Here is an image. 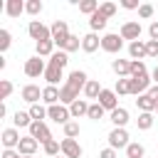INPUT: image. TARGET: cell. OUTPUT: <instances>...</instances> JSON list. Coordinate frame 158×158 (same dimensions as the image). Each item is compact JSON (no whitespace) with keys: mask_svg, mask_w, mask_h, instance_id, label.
Listing matches in <instances>:
<instances>
[{"mask_svg":"<svg viewBox=\"0 0 158 158\" xmlns=\"http://www.w3.org/2000/svg\"><path fill=\"white\" fill-rule=\"evenodd\" d=\"M27 35L35 40V44H37V42H44V40H52V30H49L47 25H42L40 20H30V25H27Z\"/></svg>","mask_w":158,"mask_h":158,"instance_id":"6da1fadb","label":"cell"},{"mask_svg":"<svg viewBox=\"0 0 158 158\" xmlns=\"http://www.w3.org/2000/svg\"><path fill=\"white\" fill-rule=\"evenodd\" d=\"M151 86H153V79H151L148 74H143V77H128V91H131L133 96L146 94Z\"/></svg>","mask_w":158,"mask_h":158,"instance_id":"7a4b0ae2","label":"cell"},{"mask_svg":"<svg viewBox=\"0 0 158 158\" xmlns=\"http://www.w3.org/2000/svg\"><path fill=\"white\" fill-rule=\"evenodd\" d=\"M47 118H52L54 123L67 126L69 118H72V111H69V106H64V104H54V106H47Z\"/></svg>","mask_w":158,"mask_h":158,"instance_id":"3957f363","label":"cell"},{"mask_svg":"<svg viewBox=\"0 0 158 158\" xmlns=\"http://www.w3.org/2000/svg\"><path fill=\"white\" fill-rule=\"evenodd\" d=\"M121 47H123V37H121V35H116V32H106V35L101 37V49H104V52H109V54H118Z\"/></svg>","mask_w":158,"mask_h":158,"instance_id":"277c9868","label":"cell"},{"mask_svg":"<svg viewBox=\"0 0 158 158\" xmlns=\"http://www.w3.org/2000/svg\"><path fill=\"white\" fill-rule=\"evenodd\" d=\"M27 131H30V136H32L37 143H42V146H44L47 141H52V131L47 128L44 121H32V126H30Z\"/></svg>","mask_w":158,"mask_h":158,"instance_id":"5b68a950","label":"cell"},{"mask_svg":"<svg viewBox=\"0 0 158 158\" xmlns=\"http://www.w3.org/2000/svg\"><path fill=\"white\" fill-rule=\"evenodd\" d=\"M128 131L126 128H111L109 131V148L118 151V148H128Z\"/></svg>","mask_w":158,"mask_h":158,"instance_id":"8992f818","label":"cell"},{"mask_svg":"<svg viewBox=\"0 0 158 158\" xmlns=\"http://www.w3.org/2000/svg\"><path fill=\"white\" fill-rule=\"evenodd\" d=\"M44 72H47V64H44V59H42V57H37V54H35V57H30V59L25 62V74H27V77H32V79H35V77H40V74L44 77Z\"/></svg>","mask_w":158,"mask_h":158,"instance_id":"52a82bcc","label":"cell"},{"mask_svg":"<svg viewBox=\"0 0 158 158\" xmlns=\"http://www.w3.org/2000/svg\"><path fill=\"white\" fill-rule=\"evenodd\" d=\"M118 35H121L123 40H128V42H136V40L141 37V22H138V20H128V22H123L121 30H118Z\"/></svg>","mask_w":158,"mask_h":158,"instance_id":"ba28073f","label":"cell"},{"mask_svg":"<svg viewBox=\"0 0 158 158\" xmlns=\"http://www.w3.org/2000/svg\"><path fill=\"white\" fill-rule=\"evenodd\" d=\"M109 114L114 111V109H118V94L114 91V89H101V94H99V99H96Z\"/></svg>","mask_w":158,"mask_h":158,"instance_id":"9c48e42d","label":"cell"},{"mask_svg":"<svg viewBox=\"0 0 158 158\" xmlns=\"http://www.w3.org/2000/svg\"><path fill=\"white\" fill-rule=\"evenodd\" d=\"M49 30H52V40H54V44H57V47H59V44H62V42L69 37V27H67V20H54Z\"/></svg>","mask_w":158,"mask_h":158,"instance_id":"30bf717a","label":"cell"},{"mask_svg":"<svg viewBox=\"0 0 158 158\" xmlns=\"http://www.w3.org/2000/svg\"><path fill=\"white\" fill-rule=\"evenodd\" d=\"M62 143V156L64 158H81V146L77 143V138H62L59 141Z\"/></svg>","mask_w":158,"mask_h":158,"instance_id":"8fae6325","label":"cell"},{"mask_svg":"<svg viewBox=\"0 0 158 158\" xmlns=\"http://www.w3.org/2000/svg\"><path fill=\"white\" fill-rule=\"evenodd\" d=\"M64 84H69V86H74V89H79V91H84V86L89 84V77H86V72L84 69H74V72H69V77H67V81Z\"/></svg>","mask_w":158,"mask_h":158,"instance_id":"7c38bea8","label":"cell"},{"mask_svg":"<svg viewBox=\"0 0 158 158\" xmlns=\"http://www.w3.org/2000/svg\"><path fill=\"white\" fill-rule=\"evenodd\" d=\"M20 96L32 106V104H40V101H42V89H40L37 84H25L22 91H20Z\"/></svg>","mask_w":158,"mask_h":158,"instance_id":"4fadbf2b","label":"cell"},{"mask_svg":"<svg viewBox=\"0 0 158 158\" xmlns=\"http://www.w3.org/2000/svg\"><path fill=\"white\" fill-rule=\"evenodd\" d=\"M0 141H2V148H17L20 141H22V136H20L17 128H5L0 133Z\"/></svg>","mask_w":158,"mask_h":158,"instance_id":"5bb4252c","label":"cell"},{"mask_svg":"<svg viewBox=\"0 0 158 158\" xmlns=\"http://www.w3.org/2000/svg\"><path fill=\"white\" fill-rule=\"evenodd\" d=\"M77 99H79V89H74V86H69V84H62V86H59V101H62L64 106H72Z\"/></svg>","mask_w":158,"mask_h":158,"instance_id":"9a60e30c","label":"cell"},{"mask_svg":"<svg viewBox=\"0 0 158 158\" xmlns=\"http://www.w3.org/2000/svg\"><path fill=\"white\" fill-rule=\"evenodd\" d=\"M136 106H138V111H141V114H153L158 104H156V99H153V96L146 91V94L136 96Z\"/></svg>","mask_w":158,"mask_h":158,"instance_id":"2e32d148","label":"cell"},{"mask_svg":"<svg viewBox=\"0 0 158 158\" xmlns=\"http://www.w3.org/2000/svg\"><path fill=\"white\" fill-rule=\"evenodd\" d=\"M128 57H131V59H138V62H143V59L148 57V52H146V42H143V40L128 42Z\"/></svg>","mask_w":158,"mask_h":158,"instance_id":"e0dca14e","label":"cell"},{"mask_svg":"<svg viewBox=\"0 0 158 158\" xmlns=\"http://www.w3.org/2000/svg\"><path fill=\"white\" fill-rule=\"evenodd\" d=\"M109 121L114 123V128H126V123H128V111H126L123 106H118V109H114V111L109 114Z\"/></svg>","mask_w":158,"mask_h":158,"instance_id":"ac0fdd59","label":"cell"},{"mask_svg":"<svg viewBox=\"0 0 158 158\" xmlns=\"http://www.w3.org/2000/svg\"><path fill=\"white\" fill-rule=\"evenodd\" d=\"M99 47H101V40H99V35H96V32H89V35H84V37H81V49H84L86 54L96 52Z\"/></svg>","mask_w":158,"mask_h":158,"instance_id":"d6986e66","label":"cell"},{"mask_svg":"<svg viewBox=\"0 0 158 158\" xmlns=\"http://www.w3.org/2000/svg\"><path fill=\"white\" fill-rule=\"evenodd\" d=\"M111 69L116 72L118 79H128L131 77V59H114L111 62Z\"/></svg>","mask_w":158,"mask_h":158,"instance_id":"ffe728a7","label":"cell"},{"mask_svg":"<svg viewBox=\"0 0 158 158\" xmlns=\"http://www.w3.org/2000/svg\"><path fill=\"white\" fill-rule=\"evenodd\" d=\"M35 151H37V141L27 133V136H22V141H20V146H17V153L20 156H35Z\"/></svg>","mask_w":158,"mask_h":158,"instance_id":"44dd1931","label":"cell"},{"mask_svg":"<svg viewBox=\"0 0 158 158\" xmlns=\"http://www.w3.org/2000/svg\"><path fill=\"white\" fill-rule=\"evenodd\" d=\"M57 44H54V40H44V42H37L35 44V52H37V57H52L57 49H54Z\"/></svg>","mask_w":158,"mask_h":158,"instance_id":"7402d4cb","label":"cell"},{"mask_svg":"<svg viewBox=\"0 0 158 158\" xmlns=\"http://www.w3.org/2000/svg\"><path fill=\"white\" fill-rule=\"evenodd\" d=\"M42 101H44L47 106L62 104V101H59V89H57V86H44V89H42Z\"/></svg>","mask_w":158,"mask_h":158,"instance_id":"603a6c76","label":"cell"},{"mask_svg":"<svg viewBox=\"0 0 158 158\" xmlns=\"http://www.w3.org/2000/svg\"><path fill=\"white\" fill-rule=\"evenodd\" d=\"M89 106H91V104H89L86 99H77V101H74V104L69 106V111H72V118L86 116V114H89Z\"/></svg>","mask_w":158,"mask_h":158,"instance_id":"cb8c5ba5","label":"cell"},{"mask_svg":"<svg viewBox=\"0 0 158 158\" xmlns=\"http://www.w3.org/2000/svg\"><path fill=\"white\" fill-rule=\"evenodd\" d=\"M12 123H15V128H30V126H32L30 111H15V114H12Z\"/></svg>","mask_w":158,"mask_h":158,"instance_id":"d4e9b609","label":"cell"},{"mask_svg":"<svg viewBox=\"0 0 158 158\" xmlns=\"http://www.w3.org/2000/svg\"><path fill=\"white\" fill-rule=\"evenodd\" d=\"M5 12L10 17H20L25 12V2L22 0H5Z\"/></svg>","mask_w":158,"mask_h":158,"instance_id":"484cf974","label":"cell"},{"mask_svg":"<svg viewBox=\"0 0 158 158\" xmlns=\"http://www.w3.org/2000/svg\"><path fill=\"white\" fill-rule=\"evenodd\" d=\"M106 22H109V17H104L99 10H96V12L89 17V27H91V32H101V30L106 27Z\"/></svg>","mask_w":158,"mask_h":158,"instance_id":"4316f807","label":"cell"},{"mask_svg":"<svg viewBox=\"0 0 158 158\" xmlns=\"http://www.w3.org/2000/svg\"><path fill=\"white\" fill-rule=\"evenodd\" d=\"M79 47H81V37H77V35H69V37L59 44V49H62V52H67V54H69V52H77Z\"/></svg>","mask_w":158,"mask_h":158,"instance_id":"83f0119b","label":"cell"},{"mask_svg":"<svg viewBox=\"0 0 158 158\" xmlns=\"http://www.w3.org/2000/svg\"><path fill=\"white\" fill-rule=\"evenodd\" d=\"M62 72H64V69H59V67H52V64H47V72H44L47 86H57V81L62 79Z\"/></svg>","mask_w":158,"mask_h":158,"instance_id":"f1b7e54d","label":"cell"},{"mask_svg":"<svg viewBox=\"0 0 158 158\" xmlns=\"http://www.w3.org/2000/svg\"><path fill=\"white\" fill-rule=\"evenodd\" d=\"M101 89H104V86H101L96 79H89V84L84 86V99H99Z\"/></svg>","mask_w":158,"mask_h":158,"instance_id":"f546056e","label":"cell"},{"mask_svg":"<svg viewBox=\"0 0 158 158\" xmlns=\"http://www.w3.org/2000/svg\"><path fill=\"white\" fill-rule=\"evenodd\" d=\"M126 158H146V148H143V143L131 141L128 148H126Z\"/></svg>","mask_w":158,"mask_h":158,"instance_id":"4dcf8cb0","label":"cell"},{"mask_svg":"<svg viewBox=\"0 0 158 158\" xmlns=\"http://www.w3.org/2000/svg\"><path fill=\"white\" fill-rule=\"evenodd\" d=\"M67 62H69V54H67V52H62V49H57V52L49 57V64H52V67H59V69H64V67H67Z\"/></svg>","mask_w":158,"mask_h":158,"instance_id":"1f68e13d","label":"cell"},{"mask_svg":"<svg viewBox=\"0 0 158 158\" xmlns=\"http://www.w3.org/2000/svg\"><path fill=\"white\" fill-rule=\"evenodd\" d=\"M104 114H106V109H104L99 101H94V104L89 106V114H86V116H89L91 121H101V118H104Z\"/></svg>","mask_w":158,"mask_h":158,"instance_id":"d6a6232c","label":"cell"},{"mask_svg":"<svg viewBox=\"0 0 158 158\" xmlns=\"http://www.w3.org/2000/svg\"><path fill=\"white\" fill-rule=\"evenodd\" d=\"M42 148H44V153H47L49 158H57V156L62 153V143H59V141H54V138H52V141H47Z\"/></svg>","mask_w":158,"mask_h":158,"instance_id":"836d02e7","label":"cell"},{"mask_svg":"<svg viewBox=\"0 0 158 158\" xmlns=\"http://www.w3.org/2000/svg\"><path fill=\"white\" fill-rule=\"evenodd\" d=\"M96 10H99V2H96V0H81V2H79V12H84V15H89V17H91Z\"/></svg>","mask_w":158,"mask_h":158,"instance_id":"e575fe53","label":"cell"},{"mask_svg":"<svg viewBox=\"0 0 158 158\" xmlns=\"http://www.w3.org/2000/svg\"><path fill=\"white\" fill-rule=\"evenodd\" d=\"M30 116H32V121H44L47 118V109L42 104H32L30 106Z\"/></svg>","mask_w":158,"mask_h":158,"instance_id":"d590c367","label":"cell"},{"mask_svg":"<svg viewBox=\"0 0 158 158\" xmlns=\"http://www.w3.org/2000/svg\"><path fill=\"white\" fill-rule=\"evenodd\" d=\"M25 12L32 15V17H37V15L42 12V0H27V2H25Z\"/></svg>","mask_w":158,"mask_h":158,"instance_id":"8d00e7d4","label":"cell"},{"mask_svg":"<svg viewBox=\"0 0 158 158\" xmlns=\"http://www.w3.org/2000/svg\"><path fill=\"white\" fill-rule=\"evenodd\" d=\"M153 114H138V118H136V123H138V128L141 131H148L151 126H153Z\"/></svg>","mask_w":158,"mask_h":158,"instance_id":"74e56055","label":"cell"},{"mask_svg":"<svg viewBox=\"0 0 158 158\" xmlns=\"http://www.w3.org/2000/svg\"><path fill=\"white\" fill-rule=\"evenodd\" d=\"M143 74H148L146 72V64L138 62V59H131V77H143Z\"/></svg>","mask_w":158,"mask_h":158,"instance_id":"f35d334b","label":"cell"},{"mask_svg":"<svg viewBox=\"0 0 158 158\" xmlns=\"http://www.w3.org/2000/svg\"><path fill=\"white\" fill-rule=\"evenodd\" d=\"M79 131H81V128H79V123H77V121H69V123L64 126V138H77V136H79Z\"/></svg>","mask_w":158,"mask_h":158,"instance_id":"ab89813d","label":"cell"},{"mask_svg":"<svg viewBox=\"0 0 158 158\" xmlns=\"http://www.w3.org/2000/svg\"><path fill=\"white\" fill-rule=\"evenodd\" d=\"M99 12H101L104 17H114V15H116V5H114V2H101V5H99Z\"/></svg>","mask_w":158,"mask_h":158,"instance_id":"60d3db41","label":"cell"},{"mask_svg":"<svg viewBox=\"0 0 158 158\" xmlns=\"http://www.w3.org/2000/svg\"><path fill=\"white\" fill-rule=\"evenodd\" d=\"M10 94H12V81H10V79H2V81H0V99L5 101Z\"/></svg>","mask_w":158,"mask_h":158,"instance_id":"b9f144b4","label":"cell"},{"mask_svg":"<svg viewBox=\"0 0 158 158\" xmlns=\"http://www.w3.org/2000/svg\"><path fill=\"white\" fill-rule=\"evenodd\" d=\"M138 17H143V20L153 17V5H151V2H141V7H138Z\"/></svg>","mask_w":158,"mask_h":158,"instance_id":"7bdbcfd3","label":"cell"},{"mask_svg":"<svg viewBox=\"0 0 158 158\" xmlns=\"http://www.w3.org/2000/svg\"><path fill=\"white\" fill-rule=\"evenodd\" d=\"M10 42H12V35L7 30H0V52H5L10 47Z\"/></svg>","mask_w":158,"mask_h":158,"instance_id":"ee69618b","label":"cell"},{"mask_svg":"<svg viewBox=\"0 0 158 158\" xmlns=\"http://www.w3.org/2000/svg\"><path fill=\"white\" fill-rule=\"evenodd\" d=\"M114 91H116L118 96H123V94H131V91H128V79H116V86H114Z\"/></svg>","mask_w":158,"mask_h":158,"instance_id":"f6af8a7d","label":"cell"},{"mask_svg":"<svg viewBox=\"0 0 158 158\" xmlns=\"http://www.w3.org/2000/svg\"><path fill=\"white\" fill-rule=\"evenodd\" d=\"M146 52L151 59H158V42L156 40H146Z\"/></svg>","mask_w":158,"mask_h":158,"instance_id":"bcb514c9","label":"cell"},{"mask_svg":"<svg viewBox=\"0 0 158 158\" xmlns=\"http://www.w3.org/2000/svg\"><path fill=\"white\" fill-rule=\"evenodd\" d=\"M121 7H126V10H138L141 2H138V0H121Z\"/></svg>","mask_w":158,"mask_h":158,"instance_id":"7dc6e473","label":"cell"},{"mask_svg":"<svg viewBox=\"0 0 158 158\" xmlns=\"http://www.w3.org/2000/svg\"><path fill=\"white\" fill-rule=\"evenodd\" d=\"M99 158H118V153L114 148H104V151H99Z\"/></svg>","mask_w":158,"mask_h":158,"instance_id":"c3c4849f","label":"cell"},{"mask_svg":"<svg viewBox=\"0 0 158 158\" xmlns=\"http://www.w3.org/2000/svg\"><path fill=\"white\" fill-rule=\"evenodd\" d=\"M148 37L158 42V20H156V22H151V27H148Z\"/></svg>","mask_w":158,"mask_h":158,"instance_id":"681fc988","label":"cell"},{"mask_svg":"<svg viewBox=\"0 0 158 158\" xmlns=\"http://www.w3.org/2000/svg\"><path fill=\"white\" fill-rule=\"evenodd\" d=\"M2 158H20L17 148H2Z\"/></svg>","mask_w":158,"mask_h":158,"instance_id":"f907efd6","label":"cell"},{"mask_svg":"<svg viewBox=\"0 0 158 158\" xmlns=\"http://www.w3.org/2000/svg\"><path fill=\"white\" fill-rule=\"evenodd\" d=\"M148 94H151V96L156 99V104H158V84H153V86L148 89Z\"/></svg>","mask_w":158,"mask_h":158,"instance_id":"816d5d0a","label":"cell"},{"mask_svg":"<svg viewBox=\"0 0 158 158\" xmlns=\"http://www.w3.org/2000/svg\"><path fill=\"white\" fill-rule=\"evenodd\" d=\"M151 79H153V84H158V64H156V69L151 72Z\"/></svg>","mask_w":158,"mask_h":158,"instance_id":"f5cc1de1","label":"cell"},{"mask_svg":"<svg viewBox=\"0 0 158 158\" xmlns=\"http://www.w3.org/2000/svg\"><path fill=\"white\" fill-rule=\"evenodd\" d=\"M20 158H35V156H20Z\"/></svg>","mask_w":158,"mask_h":158,"instance_id":"db71d44e","label":"cell"},{"mask_svg":"<svg viewBox=\"0 0 158 158\" xmlns=\"http://www.w3.org/2000/svg\"><path fill=\"white\" fill-rule=\"evenodd\" d=\"M57 158H64V156H57Z\"/></svg>","mask_w":158,"mask_h":158,"instance_id":"11a10c76","label":"cell"},{"mask_svg":"<svg viewBox=\"0 0 158 158\" xmlns=\"http://www.w3.org/2000/svg\"><path fill=\"white\" fill-rule=\"evenodd\" d=\"M156 111H158V106H156Z\"/></svg>","mask_w":158,"mask_h":158,"instance_id":"9f6ffc18","label":"cell"}]
</instances>
